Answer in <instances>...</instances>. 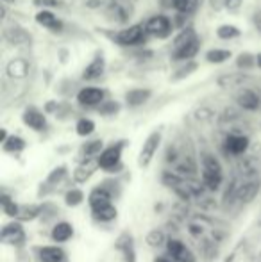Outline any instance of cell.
I'll use <instances>...</instances> for the list:
<instances>
[{
	"instance_id": "obj_14",
	"label": "cell",
	"mask_w": 261,
	"mask_h": 262,
	"mask_svg": "<svg viewBox=\"0 0 261 262\" xmlns=\"http://www.w3.org/2000/svg\"><path fill=\"white\" fill-rule=\"evenodd\" d=\"M4 39H6V43H9V45L13 47H20V45H25V43L31 41V36H29V32L25 31L22 25H9V27L4 29Z\"/></svg>"
},
{
	"instance_id": "obj_35",
	"label": "cell",
	"mask_w": 261,
	"mask_h": 262,
	"mask_svg": "<svg viewBox=\"0 0 261 262\" xmlns=\"http://www.w3.org/2000/svg\"><path fill=\"white\" fill-rule=\"evenodd\" d=\"M83 200H84V194H83V191H81V189L66 191L65 202H66V205H68V207H75V205H81V204H83Z\"/></svg>"
},
{
	"instance_id": "obj_4",
	"label": "cell",
	"mask_w": 261,
	"mask_h": 262,
	"mask_svg": "<svg viewBox=\"0 0 261 262\" xmlns=\"http://www.w3.org/2000/svg\"><path fill=\"white\" fill-rule=\"evenodd\" d=\"M126 146V141H118V143H113L111 146H108L106 150H102L98 154V166L101 169L109 173H115L122 169V150Z\"/></svg>"
},
{
	"instance_id": "obj_5",
	"label": "cell",
	"mask_w": 261,
	"mask_h": 262,
	"mask_svg": "<svg viewBox=\"0 0 261 262\" xmlns=\"http://www.w3.org/2000/svg\"><path fill=\"white\" fill-rule=\"evenodd\" d=\"M138 0H109L106 4V14L116 24H127L134 14Z\"/></svg>"
},
{
	"instance_id": "obj_22",
	"label": "cell",
	"mask_w": 261,
	"mask_h": 262,
	"mask_svg": "<svg viewBox=\"0 0 261 262\" xmlns=\"http://www.w3.org/2000/svg\"><path fill=\"white\" fill-rule=\"evenodd\" d=\"M97 168H101V166H98V161L88 159L86 162H83V164L75 169V173H73V179H75V182H86V180L93 175Z\"/></svg>"
},
{
	"instance_id": "obj_11",
	"label": "cell",
	"mask_w": 261,
	"mask_h": 262,
	"mask_svg": "<svg viewBox=\"0 0 261 262\" xmlns=\"http://www.w3.org/2000/svg\"><path fill=\"white\" fill-rule=\"evenodd\" d=\"M0 241L4 245H13V246H18L25 241V230L20 223H9L2 228L0 232Z\"/></svg>"
},
{
	"instance_id": "obj_44",
	"label": "cell",
	"mask_w": 261,
	"mask_h": 262,
	"mask_svg": "<svg viewBox=\"0 0 261 262\" xmlns=\"http://www.w3.org/2000/svg\"><path fill=\"white\" fill-rule=\"evenodd\" d=\"M211 6L215 9H220V7H226V0H211Z\"/></svg>"
},
{
	"instance_id": "obj_47",
	"label": "cell",
	"mask_w": 261,
	"mask_h": 262,
	"mask_svg": "<svg viewBox=\"0 0 261 262\" xmlns=\"http://www.w3.org/2000/svg\"><path fill=\"white\" fill-rule=\"evenodd\" d=\"M154 262H170V260H168V259H165V257H157V259L154 260Z\"/></svg>"
},
{
	"instance_id": "obj_17",
	"label": "cell",
	"mask_w": 261,
	"mask_h": 262,
	"mask_svg": "<svg viewBox=\"0 0 261 262\" xmlns=\"http://www.w3.org/2000/svg\"><path fill=\"white\" fill-rule=\"evenodd\" d=\"M167 248H168V255L175 262H195V255L181 241H177V239H168Z\"/></svg>"
},
{
	"instance_id": "obj_32",
	"label": "cell",
	"mask_w": 261,
	"mask_h": 262,
	"mask_svg": "<svg viewBox=\"0 0 261 262\" xmlns=\"http://www.w3.org/2000/svg\"><path fill=\"white\" fill-rule=\"evenodd\" d=\"M39 212H42V207H38V205H20V210H18L16 217L20 221H31V220H34Z\"/></svg>"
},
{
	"instance_id": "obj_43",
	"label": "cell",
	"mask_w": 261,
	"mask_h": 262,
	"mask_svg": "<svg viewBox=\"0 0 261 262\" xmlns=\"http://www.w3.org/2000/svg\"><path fill=\"white\" fill-rule=\"evenodd\" d=\"M240 4H242V0H226V7L229 11H236L238 7H240Z\"/></svg>"
},
{
	"instance_id": "obj_28",
	"label": "cell",
	"mask_w": 261,
	"mask_h": 262,
	"mask_svg": "<svg viewBox=\"0 0 261 262\" xmlns=\"http://www.w3.org/2000/svg\"><path fill=\"white\" fill-rule=\"evenodd\" d=\"M2 148H4V152H7V154L22 152V150L25 148V141L20 136H9V138L2 143Z\"/></svg>"
},
{
	"instance_id": "obj_30",
	"label": "cell",
	"mask_w": 261,
	"mask_h": 262,
	"mask_svg": "<svg viewBox=\"0 0 261 262\" xmlns=\"http://www.w3.org/2000/svg\"><path fill=\"white\" fill-rule=\"evenodd\" d=\"M91 212H93V217L97 221H111L116 217V209L113 204L106 205V207H101L97 210H91Z\"/></svg>"
},
{
	"instance_id": "obj_21",
	"label": "cell",
	"mask_w": 261,
	"mask_h": 262,
	"mask_svg": "<svg viewBox=\"0 0 261 262\" xmlns=\"http://www.w3.org/2000/svg\"><path fill=\"white\" fill-rule=\"evenodd\" d=\"M150 97H152V91L149 88H134V90L127 91L124 98H126V104L129 107H139L147 104L150 100Z\"/></svg>"
},
{
	"instance_id": "obj_33",
	"label": "cell",
	"mask_w": 261,
	"mask_h": 262,
	"mask_svg": "<svg viewBox=\"0 0 261 262\" xmlns=\"http://www.w3.org/2000/svg\"><path fill=\"white\" fill-rule=\"evenodd\" d=\"M98 113L102 116H115V114L120 113V104L116 100H104L98 105Z\"/></svg>"
},
{
	"instance_id": "obj_10",
	"label": "cell",
	"mask_w": 261,
	"mask_h": 262,
	"mask_svg": "<svg viewBox=\"0 0 261 262\" xmlns=\"http://www.w3.org/2000/svg\"><path fill=\"white\" fill-rule=\"evenodd\" d=\"M22 121H24L29 128H32V130H36V132H43L47 128L45 113H42V111L34 105L27 107V109L24 111V114H22Z\"/></svg>"
},
{
	"instance_id": "obj_37",
	"label": "cell",
	"mask_w": 261,
	"mask_h": 262,
	"mask_svg": "<svg viewBox=\"0 0 261 262\" xmlns=\"http://www.w3.org/2000/svg\"><path fill=\"white\" fill-rule=\"evenodd\" d=\"M2 207H4V212L11 217H16L18 216V210H20V205L14 204L7 194H2Z\"/></svg>"
},
{
	"instance_id": "obj_2",
	"label": "cell",
	"mask_w": 261,
	"mask_h": 262,
	"mask_svg": "<svg viewBox=\"0 0 261 262\" xmlns=\"http://www.w3.org/2000/svg\"><path fill=\"white\" fill-rule=\"evenodd\" d=\"M222 179L224 173L218 159L211 154H204L202 156V182L204 186L211 191H216L222 184Z\"/></svg>"
},
{
	"instance_id": "obj_46",
	"label": "cell",
	"mask_w": 261,
	"mask_h": 262,
	"mask_svg": "<svg viewBox=\"0 0 261 262\" xmlns=\"http://www.w3.org/2000/svg\"><path fill=\"white\" fill-rule=\"evenodd\" d=\"M256 66H258V68L261 70V52L256 54Z\"/></svg>"
},
{
	"instance_id": "obj_27",
	"label": "cell",
	"mask_w": 261,
	"mask_h": 262,
	"mask_svg": "<svg viewBox=\"0 0 261 262\" xmlns=\"http://www.w3.org/2000/svg\"><path fill=\"white\" fill-rule=\"evenodd\" d=\"M198 0H172V7L177 11L179 14H192L197 9Z\"/></svg>"
},
{
	"instance_id": "obj_34",
	"label": "cell",
	"mask_w": 261,
	"mask_h": 262,
	"mask_svg": "<svg viewBox=\"0 0 261 262\" xmlns=\"http://www.w3.org/2000/svg\"><path fill=\"white\" fill-rule=\"evenodd\" d=\"M197 70V62L195 61H186L185 64L181 66V68L175 72V75L172 77V80H181V79H185V77H190L193 72Z\"/></svg>"
},
{
	"instance_id": "obj_48",
	"label": "cell",
	"mask_w": 261,
	"mask_h": 262,
	"mask_svg": "<svg viewBox=\"0 0 261 262\" xmlns=\"http://www.w3.org/2000/svg\"><path fill=\"white\" fill-rule=\"evenodd\" d=\"M2 2H4V4H14L16 0H2Z\"/></svg>"
},
{
	"instance_id": "obj_40",
	"label": "cell",
	"mask_w": 261,
	"mask_h": 262,
	"mask_svg": "<svg viewBox=\"0 0 261 262\" xmlns=\"http://www.w3.org/2000/svg\"><path fill=\"white\" fill-rule=\"evenodd\" d=\"M36 7L42 9H54V7H61V0H32Z\"/></svg>"
},
{
	"instance_id": "obj_7",
	"label": "cell",
	"mask_w": 261,
	"mask_h": 262,
	"mask_svg": "<svg viewBox=\"0 0 261 262\" xmlns=\"http://www.w3.org/2000/svg\"><path fill=\"white\" fill-rule=\"evenodd\" d=\"M159 143H161V132L159 130H154L152 134H149V138L145 139V143L142 145V150H139V156H138L139 168H147V166L152 162L157 148H159Z\"/></svg>"
},
{
	"instance_id": "obj_6",
	"label": "cell",
	"mask_w": 261,
	"mask_h": 262,
	"mask_svg": "<svg viewBox=\"0 0 261 262\" xmlns=\"http://www.w3.org/2000/svg\"><path fill=\"white\" fill-rule=\"evenodd\" d=\"M145 29L149 36L157 39H168L174 32V25H172L170 18L165 14H154L145 21Z\"/></svg>"
},
{
	"instance_id": "obj_19",
	"label": "cell",
	"mask_w": 261,
	"mask_h": 262,
	"mask_svg": "<svg viewBox=\"0 0 261 262\" xmlns=\"http://www.w3.org/2000/svg\"><path fill=\"white\" fill-rule=\"evenodd\" d=\"M249 79V75L245 72H231V73H222L220 77H216V84L222 90H229V88H238Z\"/></svg>"
},
{
	"instance_id": "obj_29",
	"label": "cell",
	"mask_w": 261,
	"mask_h": 262,
	"mask_svg": "<svg viewBox=\"0 0 261 262\" xmlns=\"http://www.w3.org/2000/svg\"><path fill=\"white\" fill-rule=\"evenodd\" d=\"M256 66V54L251 52H242L238 54L236 57V68L242 70V72H249L251 68Z\"/></svg>"
},
{
	"instance_id": "obj_3",
	"label": "cell",
	"mask_w": 261,
	"mask_h": 262,
	"mask_svg": "<svg viewBox=\"0 0 261 262\" xmlns=\"http://www.w3.org/2000/svg\"><path fill=\"white\" fill-rule=\"evenodd\" d=\"M113 39L120 47H142L149 39V32L145 29V24H134L122 29V31H118L113 36Z\"/></svg>"
},
{
	"instance_id": "obj_26",
	"label": "cell",
	"mask_w": 261,
	"mask_h": 262,
	"mask_svg": "<svg viewBox=\"0 0 261 262\" xmlns=\"http://www.w3.org/2000/svg\"><path fill=\"white\" fill-rule=\"evenodd\" d=\"M216 36H218V39H222V41H231V39L240 38L242 31L233 24H224L216 29Z\"/></svg>"
},
{
	"instance_id": "obj_23",
	"label": "cell",
	"mask_w": 261,
	"mask_h": 262,
	"mask_svg": "<svg viewBox=\"0 0 261 262\" xmlns=\"http://www.w3.org/2000/svg\"><path fill=\"white\" fill-rule=\"evenodd\" d=\"M231 57H233V52L227 49H211L204 55V59L209 64H224V62H227Z\"/></svg>"
},
{
	"instance_id": "obj_36",
	"label": "cell",
	"mask_w": 261,
	"mask_h": 262,
	"mask_svg": "<svg viewBox=\"0 0 261 262\" xmlns=\"http://www.w3.org/2000/svg\"><path fill=\"white\" fill-rule=\"evenodd\" d=\"M65 177H66V168H65V166H59V168H56L49 175V179H47V186H50V187L59 186V184L63 182Z\"/></svg>"
},
{
	"instance_id": "obj_45",
	"label": "cell",
	"mask_w": 261,
	"mask_h": 262,
	"mask_svg": "<svg viewBox=\"0 0 261 262\" xmlns=\"http://www.w3.org/2000/svg\"><path fill=\"white\" fill-rule=\"evenodd\" d=\"M7 138H9V136H7V130L6 128H2V130H0V143H4Z\"/></svg>"
},
{
	"instance_id": "obj_15",
	"label": "cell",
	"mask_w": 261,
	"mask_h": 262,
	"mask_svg": "<svg viewBox=\"0 0 261 262\" xmlns=\"http://www.w3.org/2000/svg\"><path fill=\"white\" fill-rule=\"evenodd\" d=\"M29 72H31V64H29V61L24 57H14L6 64V73L9 79L22 80L29 75Z\"/></svg>"
},
{
	"instance_id": "obj_12",
	"label": "cell",
	"mask_w": 261,
	"mask_h": 262,
	"mask_svg": "<svg viewBox=\"0 0 261 262\" xmlns=\"http://www.w3.org/2000/svg\"><path fill=\"white\" fill-rule=\"evenodd\" d=\"M106 72V59H104V54L102 52H97L95 57L90 61V64L83 70V79L84 80H97L104 75Z\"/></svg>"
},
{
	"instance_id": "obj_20",
	"label": "cell",
	"mask_w": 261,
	"mask_h": 262,
	"mask_svg": "<svg viewBox=\"0 0 261 262\" xmlns=\"http://www.w3.org/2000/svg\"><path fill=\"white\" fill-rule=\"evenodd\" d=\"M259 186H261L259 180H245L242 186L236 187V191H234V196H236L240 202H244V204H247V202H251L252 198L258 194Z\"/></svg>"
},
{
	"instance_id": "obj_8",
	"label": "cell",
	"mask_w": 261,
	"mask_h": 262,
	"mask_svg": "<svg viewBox=\"0 0 261 262\" xmlns=\"http://www.w3.org/2000/svg\"><path fill=\"white\" fill-rule=\"evenodd\" d=\"M34 20H36V24H38L39 27L47 29V31L54 32V34H61V32L65 31L63 20H61V18H57L50 9H39L38 13H36Z\"/></svg>"
},
{
	"instance_id": "obj_31",
	"label": "cell",
	"mask_w": 261,
	"mask_h": 262,
	"mask_svg": "<svg viewBox=\"0 0 261 262\" xmlns=\"http://www.w3.org/2000/svg\"><path fill=\"white\" fill-rule=\"evenodd\" d=\"M75 132L79 136H83V138L91 136L95 132V121L90 120V118H81V120L75 123Z\"/></svg>"
},
{
	"instance_id": "obj_41",
	"label": "cell",
	"mask_w": 261,
	"mask_h": 262,
	"mask_svg": "<svg viewBox=\"0 0 261 262\" xmlns=\"http://www.w3.org/2000/svg\"><path fill=\"white\" fill-rule=\"evenodd\" d=\"M104 6V0H86V7H90V9H101Z\"/></svg>"
},
{
	"instance_id": "obj_25",
	"label": "cell",
	"mask_w": 261,
	"mask_h": 262,
	"mask_svg": "<svg viewBox=\"0 0 261 262\" xmlns=\"http://www.w3.org/2000/svg\"><path fill=\"white\" fill-rule=\"evenodd\" d=\"M72 235H73V228H72V225L66 223V221H59V223L52 228V239L57 243L68 241Z\"/></svg>"
},
{
	"instance_id": "obj_13",
	"label": "cell",
	"mask_w": 261,
	"mask_h": 262,
	"mask_svg": "<svg viewBox=\"0 0 261 262\" xmlns=\"http://www.w3.org/2000/svg\"><path fill=\"white\" fill-rule=\"evenodd\" d=\"M115 248L122 253L126 262H136V248H134V239H132L131 232H122L115 243Z\"/></svg>"
},
{
	"instance_id": "obj_9",
	"label": "cell",
	"mask_w": 261,
	"mask_h": 262,
	"mask_svg": "<svg viewBox=\"0 0 261 262\" xmlns=\"http://www.w3.org/2000/svg\"><path fill=\"white\" fill-rule=\"evenodd\" d=\"M106 91L97 86H86L77 93V102L83 107H98L104 102Z\"/></svg>"
},
{
	"instance_id": "obj_42",
	"label": "cell",
	"mask_w": 261,
	"mask_h": 262,
	"mask_svg": "<svg viewBox=\"0 0 261 262\" xmlns=\"http://www.w3.org/2000/svg\"><path fill=\"white\" fill-rule=\"evenodd\" d=\"M252 21H254V27L258 29V32L261 34V9H258L252 16Z\"/></svg>"
},
{
	"instance_id": "obj_24",
	"label": "cell",
	"mask_w": 261,
	"mask_h": 262,
	"mask_svg": "<svg viewBox=\"0 0 261 262\" xmlns=\"http://www.w3.org/2000/svg\"><path fill=\"white\" fill-rule=\"evenodd\" d=\"M39 259L42 262H63L65 252L57 246H43L39 250Z\"/></svg>"
},
{
	"instance_id": "obj_39",
	"label": "cell",
	"mask_w": 261,
	"mask_h": 262,
	"mask_svg": "<svg viewBox=\"0 0 261 262\" xmlns=\"http://www.w3.org/2000/svg\"><path fill=\"white\" fill-rule=\"evenodd\" d=\"M147 243H149L150 246H154V248H157V246H161L165 243V234L161 230L149 232V235H147Z\"/></svg>"
},
{
	"instance_id": "obj_1",
	"label": "cell",
	"mask_w": 261,
	"mask_h": 262,
	"mask_svg": "<svg viewBox=\"0 0 261 262\" xmlns=\"http://www.w3.org/2000/svg\"><path fill=\"white\" fill-rule=\"evenodd\" d=\"M200 50V38L193 27H185L172 43V59L179 62L193 61Z\"/></svg>"
},
{
	"instance_id": "obj_38",
	"label": "cell",
	"mask_w": 261,
	"mask_h": 262,
	"mask_svg": "<svg viewBox=\"0 0 261 262\" xmlns=\"http://www.w3.org/2000/svg\"><path fill=\"white\" fill-rule=\"evenodd\" d=\"M102 152V141L101 139H95V141H90L86 143V145L83 146V154L86 157H93L97 156V154Z\"/></svg>"
},
{
	"instance_id": "obj_16",
	"label": "cell",
	"mask_w": 261,
	"mask_h": 262,
	"mask_svg": "<svg viewBox=\"0 0 261 262\" xmlns=\"http://www.w3.org/2000/svg\"><path fill=\"white\" fill-rule=\"evenodd\" d=\"M249 148V138L244 134H229L224 141V150L231 156H242Z\"/></svg>"
},
{
	"instance_id": "obj_18",
	"label": "cell",
	"mask_w": 261,
	"mask_h": 262,
	"mask_svg": "<svg viewBox=\"0 0 261 262\" xmlns=\"http://www.w3.org/2000/svg\"><path fill=\"white\" fill-rule=\"evenodd\" d=\"M236 102L245 111H258L261 107V97L254 90H249V88L240 90V93L236 95Z\"/></svg>"
}]
</instances>
